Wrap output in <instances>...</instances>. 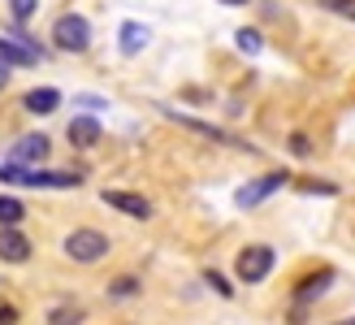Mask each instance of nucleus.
<instances>
[{
    "label": "nucleus",
    "instance_id": "nucleus-1",
    "mask_svg": "<svg viewBox=\"0 0 355 325\" xmlns=\"http://www.w3.org/2000/svg\"><path fill=\"white\" fill-rule=\"evenodd\" d=\"M65 256L78 260V265H96V260H104V256H109V234H104V230H92V226L74 230V234L65 239Z\"/></svg>",
    "mask_w": 355,
    "mask_h": 325
},
{
    "label": "nucleus",
    "instance_id": "nucleus-2",
    "mask_svg": "<svg viewBox=\"0 0 355 325\" xmlns=\"http://www.w3.org/2000/svg\"><path fill=\"white\" fill-rule=\"evenodd\" d=\"M273 247H264V243H252V247H243L239 251V260H234V274H239V282H247V286H256V282H264L273 274Z\"/></svg>",
    "mask_w": 355,
    "mask_h": 325
},
{
    "label": "nucleus",
    "instance_id": "nucleus-3",
    "mask_svg": "<svg viewBox=\"0 0 355 325\" xmlns=\"http://www.w3.org/2000/svg\"><path fill=\"white\" fill-rule=\"evenodd\" d=\"M0 61L5 65H40V61H48V52L35 40H26L22 26H13V35H0Z\"/></svg>",
    "mask_w": 355,
    "mask_h": 325
},
{
    "label": "nucleus",
    "instance_id": "nucleus-4",
    "mask_svg": "<svg viewBox=\"0 0 355 325\" xmlns=\"http://www.w3.org/2000/svg\"><path fill=\"white\" fill-rule=\"evenodd\" d=\"M52 44H57L61 52H87V44H92V26H87L83 13H61L57 26H52Z\"/></svg>",
    "mask_w": 355,
    "mask_h": 325
},
{
    "label": "nucleus",
    "instance_id": "nucleus-5",
    "mask_svg": "<svg viewBox=\"0 0 355 325\" xmlns=\"http://www.w3.org/2000/svg\"><path fill=\"white\" fill-rule=\"evenodd\" d=\"M286 183H291V174H286V169L264 174V178H252V183H243V187L234 191V204H239V208H256V204H264L277 187H286Z\"/></svg>",
    "mask_w": 355,
    "mask_h": 325
},
{
    "label": "nucleus",
    "instance_id": "nucleus-6",
    "mask_svg": "<svg viewBox=\"0 0 355 325\" xmlns=\"http://www.w3.org/2000/svg\"><path fill=\"white\" fill-rule=\"evenodd\" d=\"M334 278H338V274H334L329 265H321L316 274H308L304 282L295 286V325L304 321V308H308V303H312V299H321V295L329 291V286H334Z\"/></svg>",
    "mask_w": 355,
    "mask_h": 325
},
{
    "label": "nucleus",
    "instance_id": "nucleus-7",
    "mask_svg": "<svg viewBox=\"0 0 355 325\" xmlns=\"http://www.w3.org/2000/svg\"><path fill=\"white\" fill-rule=\"evenodd\" d=\"M0 260L5 265H26L31 260V239L17 226H0Z\"/></svg>",
    "mask_w": 355,
    "mask_h": 325
},
{
    "label": "nucleus",
    "instance_id": "nucleus-8",
    "mask_svg": "<svg viewBox=\"0 0 355 325\" xmlns=\"http://www.w3.org/2000/svg\"><path fill=\"white\" fill-rule=\"evenodd\" d=\"M104 204L117 208V212H126V217H135V222H148V217H152V204L144 200V195H135V191H104Z\"/></svg>",
    "mask_w": 355,
    "mask_h": 325
},
{
    "label": "nucleus",
    "instance_id": "nucleus-9",
    "mask_svg": "<svg viewBox=\"0 0 355 325\" xmlns=\"http://www.w3.org/2000/svg\"><path fill=\"white\" fill-rule=\"evenodd\" d=\"M48 152H52V143H48L44 131L22 135V139L13 143V160H22V165H40V160H48Z\"/></svg>",
    "mask_w": 355,
    "mask_h": 325
},
{
    "label": "nucleus",
    "instance_id": "nucleus-10",
    "mask_svg": "<svg viewBox=\"0 0 355 325\" xmlns=\"http://www.w3.org/2000/svg\"><path fill=\"white\" fill-rule=\"evenodd\" d=\"M65 139L74 143V148H96V143H100V122L96 117H74L69 131H65Z\"/></svg>",
    "mask_w": 355,
    "mask_h": 325
},
{
    "label": "nucleus",
    "instance_id": "nucleus-11",
    "mask_svg": "<svg viewBox=\"0 0 355 325\" xmlns=\"http://www.w3.org/2000/svg\"><path fill=\"white\" fill-rule=\"evenodd\" d=\"M83 174L69 169V174H52V169H31V183L26 187H48V191H65V187H78Z\"/></svg>",
    "mask_w": 355,
    "mask_h": 325
},
{
    "label": "nucleus",
    "instance_id": "nucleus-12",
    "mask_svg": "<svg viewBox=\"0 0 355 325\" xmlns=\"http://www.w3.org/2000/svg\"><path fill=\"white\" fill-rule=\"evenodd\" d=\"M26 108L35 117L57 113V108H61V92H57V87H35V92H26Z\"/></svg>",
    "mask_w": 355,
    "mask_h": 325
},
{
    "label": "nucleus",
    "instance_id": "nucleus-13",
    "mask_svg": "<svg viewBox=\"0 0 355 325\" xmlns=\"http://www.w3.org/2000/svg\"><path fill=\"white\" fill-rule=\"evenodd\" d=\"M148 26L144 22H121V52H126V57H135V52H144L148 48Z\"/></svg>",
    "mask_w": 355,
    "mask_h": 325
},
{
    "label": "nucleus",
    "instance_id": "nucleus-14",
    "mask_svg": "<svg viewBox=\"0 0 355 325\" xmlns=\"http://www.w3.org/2000/svg\"><path fill=\"white\" fill-rule=\"evenodd\" d=\"M87 308L74 299H65V303H52V312H48V325H83Z\"/></svg>",
    "mask_w": 355,
    "mask_h": 325
},
{
    "label": "nucleus",
    "instance_id": "nucleus-15",
    "mask_svg": "<svg viewBox=\"0 0 355 325\" xmlns=\"http://www.w3.org/2000/svg\"><path fill=\"white\" fill-rule=\"evenodd\" d=\"M26 217L22 200H13V195H0V226H17Z\"/></svg>",
    "mask_w": 355,
    "mask_h": 325
},
{
    "label": "nucleus",
    "instance_id": "nucleus-16",
    "mask_svg": "<svg viewBox=\"0 0 355 325\" xmlns=\"http://www.w3.org/2000/svg\"><path fill=\"white\" fill-rule=\"evenodd\" d=\"M234 44H239V48L247 52V57H256V52L264 48V40H260V31H252V26H243V31L234 35Z\"/></svg>",
    "mask_w": 355,
    "mask_h": 325
},
{
    "label": "nucleus",
    "instance_id": "nucleus-17",
    "mask_svg": "<svg viewBox=\"0 0 355 325\" xmlns=\"http://www.w3.org/2000/svg\"><path fill=\"white\" fill-rule=\"evenodd\" d=\"M321 9L338 13V17H351V22H355V0H321Z\"/></svg>",
    "mask_w": 355,
    "mask_h": 325
},
{
    "label": "nucleus",
    "instance_id": "nucleus-18",
    "mask_svg": "<svg viewBox=\"0 0 355 325\" xmlns=\"http://www.w3.org/2000/svg\"><path fill=\"white\" fill-rule=\"evenodd\" d=\"M204 278H208V286H212V291H217L221 299H230V295H234V286H230V282H225V278L217 274V269H208V274H204Z\"/></svg>",
    "mask_w": 355,
    "mask_h": 325
},
{
    "label": "nucleus",
    "instance_id": "nucleus-19",
    "mask_svg": "<svg viewBox=\"0 0 355 325\" xmlns=\"http://www.w3.org/2000/svg\"><path fill=\"white\" fill-rule=\"evenodd\" d=\"M9 9H13L17 22H26V17H31L35 9H40V0H9Z\"/></svg>",
    "mask_w": 355,
    "mask_h": 325
},
{
    "label": "nucleus",
    "instance_id": "nucleus-20",
    "mask_svg": "<svg viewBox=\"0 0 355 325\" xmlns=\"http://www.w3.org/2000/svg\"><path fill=\"white\" fill-rule=\"evenodd\" d=\"M299 191H316V195H334V191H338V187H334V183H316V178H304V183H299Z\"/></svg>",
    "mask_w": 355,
    "mask_h": 325
},
{
    "label": "nucleus",
    "instance_id": "nucleus-21",
    "mask_svg": "<svg viewBox=\"0 0 355 325\" xmlns=\"http://www.w3.org/2000/svg\"><path fill=\"white\" fill-rule=\"evenodd\" d=\"M109 291H113V295H135V291H139V282H135V278H117Z\"/></svg>",
    "mask_w": 355,
    "mask_h": 325
},
{
    "label": "nucleus",
    "instance_id": "nucleus-22",
    "mask_svg": "<svg viewBox=\"0 0 355 325\" xmlns=\"http://www.w3.org/2000/svg\"><path fill=\"white\" fill-rule=\"evenodd\" d=\"M0 325H17V308H13V303H0Z\"/></svg>",
    "mask_w": 355,
    "mask_h": 325
},
{
    "label": "nucleus",
    "instance_id": "nucleus-23",
    "mask_svg": "<svg viewBox=\"0 0 355 325\" xmlns=\"http://www.w3.org/2000/svg\"><path fill=\"white\" fill-rule=\"evenodd\" d=\"M78 104H87V108H104V100H100V96H78Z\"/></svg>",
    "mask_w": 355,
    "mask_h": 325
},
{
    "label": "nucleus",
    "instance_id": "nucleus-24",
    "mask_svg": "<svg viewBox=\"0 0 355 325\" xmlns=\"http://www.w3.org/2000/svg\"><path fill=\"white\" fill-rule=\"evenodd\" d=\"M5 83H9V65L0 61V92H5Z\"/></svg>",
    "mask_w": 355,
    "mask_h": 325
},
{
    "label": "nucleus",
    "instance_id": "nucleus-25",
    "mask_svg": "<svg viewBox=\"0 0 355 325\" xmlns=\"http://www.w3.org/2000/svg\"><path fill=\"white\" fill-rule=\"evenodd\" d=\"M221 5H230V9H239V5H247V0H221Z\"/></svg>",
    "mask_w": 355,
    "mask_h": 325
},
{
    "label": "nucleus",
    "instance_id": "nucleus-26",
    "mask_svg": "<svg viewBox=\"0 0 355 325\" xmlns=\"http://www.w3.org/2000/svg\"><path fill=\"white\" fill-rule=\"evenodd\" d=\"M334 325H355V317H343V321H334Z\"/></svg>",
    "mask_w": 355,
    "mask_h": 325
}]
</instances>
